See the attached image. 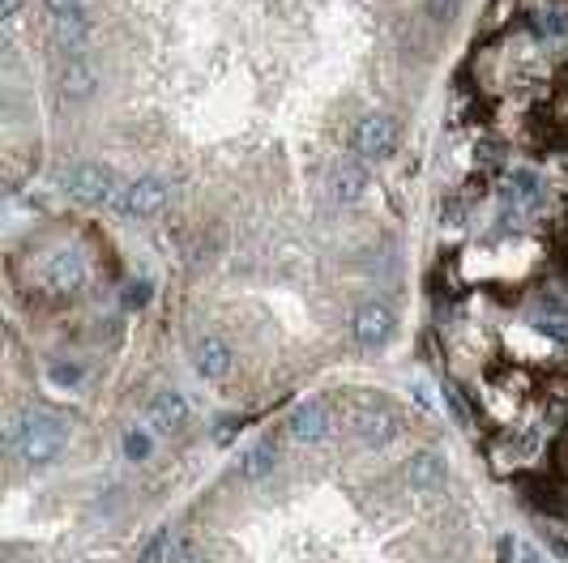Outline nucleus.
<instances>
[{
	"label": "nucleus",
	"instance_id": "f257e3e1",
	"mask_svg": "<svg viewBox=\"0 0 568 563\" xmlns=\"http://www.w3.org/2000/svg\"><path fill=\"white\" fill-rule=\"evenodd\" d=\"M64 440H69V423L56 418V414H43V410H18L4 427V444L30 466L56 461Z\"/></svg>",
	"mask_w": 568,
	"mask_h": 563
},
{
	"label": "nucleus",
	"instance_id": "f03ea898",
	"mask_svg": "<svg viewBox=\"0 0 568 563\" xmlns=\"http://www.w3.org/2000/svg\"><path fill=\"white\" fill-rule=\"evenodd\" d=\"M64 188L78 205H116V179L103 162H78L73 171L64 175Z\"/></svg>",
	"mask_w": 568,
	"mask_h": 563
},
{
	"label": "nucleus",
	"instance_id": "7ed1b4c3",
	"mask_svg": "<svg viewBox=\"0 0 568 563\" xmlns=\"http://www.w3.org/2000/svg\"><path fill=\"white\" fill-rule=\"evenodd\" d=\"M167 205H171V184H167V179H155V175L133 179V184L116 196L120 218H158Z\"/></svg>",
	"mask_w": 568,
	"mask_h": 563
},
{
	"label": "nucleus",
	"instance_id": "20e7f679",
	"mask_svg": "<svg viewBox=\"0 0 568 563\" xmlns=\"http://www.w3.org/2000/svg\"><path fill=\"white\" fill-rule=\"evenodd\" d=\"M397 150V120L385 112H372L355 124V154L363 162H385Z\"/></svg>",
	"mask_w": 568,
	"mask_h": 563
},
{
	"label": "nucleus",
	"instance_id": "39448f33",
	"mask_svg": "<svg viewBox=\"0 0 568 563\" xmlns=\"http://www.w3.org/2000/svg\"><path fill=\"white\" fill-rule=\"evenodd\" d=\"M43 286L56 294H78L86 286V256L78 248H56L43 261Z\"/></svg>",
	"mask_w": 568,
	"mask_h": 563
},
{
	"label": "nucleus",
	"instance_id": "423d86ee",
	"mask_svg": "<svg viewBox=\"0 0 568 563\" xmlns=\"http://www.w3.org/2000/svg\"><path fill=\"white\" fill-rule=\"evenodd\" d=\"M393 329H397V316H393L389 303H363V308L355 311V342L368 350H380L385 342L393 337Z\"/></svg>",
	"mask_w": 568,
	"mask_h": 563
},
{
	"label": "nucleus",
	"instance_id": "0eeeda50",
	"mask_svg": "<svg viewBox=\"0 0 568 563\" xmlns=\"http://www.w3.org/2000/svg\"><path fill=\"white\" fill-rule=\"evenodd\" d=\"M402 478H406L411 491H436V486H445V478H449V466H445V457H440V452L423 448V452H414L411 461H406Z\"/></svg>",
	"mask_w": 568,
	"mask_h": 563
},
{
	"label": "nucleus",
	"instance_id": "6e6552de",
	"mask_svg": "<svg viewBox=\"0 0 568 563\" xmlns=\"http://www.w3.org/2000/svg\"><path fill=\"white\" fill-rule=\"evenodd\" d=\"M98 86V69L90 56H69V64L60 69V95L69 98V103H86V98L95 95Z\"/></svg>",
	"mask_w": 568,
	"mask_h": 563
},
{
	"label": "nucleus",
	"instance_id": "1a4fd4ad",
	"mask_svg": "<svg viewBox=\"0 0 568 563\" xmlns=\"http://www.w3.org/2000/svg\"><path fill=\"white\" fill-rule=\"evenodd\" d=\"M150 423H155V431H163V435H176V431L188 427V397L176 389H163L150 402Z\"/></svg>",
	"mask_w": 568,
	"mask_h": 563
},
{
	"label": "nucleus",
	"instance_id": "9d476101",
	"mask_svg": "<svg viewBox=\"0 0 568 563\" xmlns=\"http://www.w3.org/2000/svg\"><path fill=\"white\" fill-rule=\"evenodd\" d=\"M287 427H291V435L299 444H316V440H325V431H330V410H325V402H304V406L291 410Z\"/></svg>",
	"mask_w": 568,
	"mask_h": 563
},
{
	"label": "nucleus",
	"instance_id": "9b49d317",
	"mask_svg": "<svg viewBox=\"0 0 568 563\" xmlns=\"http://www.w3.org/2000/svg\"><path fill=\"white\" fill-rule=\"evenodd\" d=\"M193 359H196V371H201L205 380H222V376L231 371V359H236V354H231V346H227L222 337H201Z\"/></svg>",
	"mask_w": 568,
	"mask_h": 563
},
{
	"label": "nucleus",
	"instance_id": "f8f14e48",
	"mask_svg": "<svg viewBox=\"0 0 568 563\" xmlns=\"http://www.w3.org/2000/svg\"><path fill=\"white\" fill-rule=\"evenodd\" d=\"M355 435L368 448H385L397 435V423H393V414H385V410H363L355 418Z\"/></svg>",
	"mask_w": 568,
	"mask_h": 563
},
{
	"label": "nucleus",
	"instance_id": "ddd939ff",
	"mask_svg": "<svg viewBox=\"0 0 568 563\" xmlns=\"http://www.w3.org/2000/svg\"><path fill=\"white\" fill-rule=\"evenodd\" d=\"M333 201H355V196H363L368 188V171H363V162H355V158H342L338 167H333Z\"/></svg>",
	"mask_w": 568,
	"mask_h": 563
},
{
	"label": "nucleus",
	"instance_id": "4468645a",
	"mask_svg": "<svg viewBox=\"0 0 568 563\" xmlns=\"http://www.w3.org/2000/svg\"><path fill=\"white\" fill-rule=\"evenodd\" d=\"M278 466V452L274 444H253L244 457H239V478H248V483H261V478H270Z\"/></svg>",
	"mask_w": 568,
	"mask_h": 563
},
{
	"label": "nucleus",
	"instance_id": "2eb2a0df",
	"mask_svg": "<svg viewBox=\"0 0 568 563\" xmlns=\"http://www.w3.org/2000/svg\"><path fill=\"white\" fill-rule=\"evenodd\" d=\"M167 551H171V534H167V529H158L155 538L146 542V551L138 555V563H167Z\"/></svg>",
	"mask_w": 568,
	"mask_h": 563
},
{
	"label": "nucleus",
	"instance_id": "dca6fc26",
	"mask_svg": "<svg viewBox=\"0 0 568 563\" xmlns=\"http://www.w3.org/2000/svg\"><path fill=\"white\" fill-rule=\"evenodd\" d=\"M534 329L543 333V337H551V342L568 346V316H539V320H534Z\"/></svg>",
	"mask_w": 568,
	"mask_h": 563
},
{
	"label": "nucleus",
	"instance_id": "f3484780",
	"mask_svg": "<svg viewBox=\"0 0 568 563\" xmlns=\"http://www.w3.org/2000/svg\"><path fill=\"white\" fill-rule=\"evenodd\" d=\"M124 457L129 461H150V431H129L124 435Z\"/></svg>",
	"mask_w": 568,
	"mask_h": 563
},
{
	"label": "nucleus",
	"instance_id": "a211bd4d",
	"mask_svg": "<svg viewBox=\"0 0 568 563\" xmlns=\"http://www.w3.org/2000/svg\"><path fill=\"white\" fill-rule=\"evenodd\" d=\"M539 30H543L547 39H564V35H568V13H564V9H547L543 21H539Z\"/></svg>",
	"mask_w": 568,
	"mask_h": 563
},
{
	"label": "nucleus",
	"instance_id": "6ab92c4d",
	"mask_svg": "<svg viewBox=\"0 0 568 563\" xmlns=\"http://www.w3.org/2000/svg\"><path fill=\"white\" fill-rule=\"evenodd\" d=\"M513 196H522V201H534L539 196V175H530V171H517L513 175Z\"/></svg>",
	"mask_w": 568,
	"mask_h": 563
},
{
	"label": "nucleus",
	"instance_id": "aec40b11",
	"mask_svg": "<svg viewBox=\"0 0 568 563\" xmlns=\"http://www.w3.org/2000/svg\"><path fill=\"white\" fill-rule=\"evenodd\" d=\"M47 376H52L56 385H64V389H73V385L81 380V368H78V363H52V368H47Z\"/></svg>",
	"mask_w": 568,
	"mask_h": 563
},
{
	"label": "nucleus",
	"instance_id": "412c9836",
	"mask_svg": "<svg viewBox=\"0 0 568 563\" xmlns=\"http://www.w3.org/2000/svg\"><path fill=\"white\" fill-rule=\"evenodd\" d=\"M47 4V18H73V13H86V0H43Z\"/></svg>",
	"mask_w": 568,
	"mask_h": 563
},
{
	"label": "nucleus",
	"instance_id": "4be33fe9",
	"mask_svg": "<svg viewBox=\"0 0 568 563\" xmlns=\"http://www.w3.org/2000/svg\"><path fill=\"white\" fill-rule=\"evenodd\" d=\"M457 9H462V0H428V13L436 21H453L457 18Z\"/></svg>",
	"mask_w": 568,
	"mask_h": 563
},
{
	"label": "nucleus",
	"instance_id": "5701e85b",
	"mask_svg": "<svg viewBox=\"0 0 568 563\" xmlns=\"http://www.w3.org/2000/svg\"><path fill=\"white\" fill-rule=\"evenodd\" d=\"M445 406L453 410V418H457V423H462V427H466V423H471V410H466V402H462V397H457V389H453V385H445Z\"/></svg>",
	"mask_w": 568,
	"mask_h": 563
},
{
	"label": "nucleus",
	"instance_id": "b1692460",
	"mask_svg": "<svg viewBox=\"0 0 568 563\" xmlns=\"http://www.w3.org/2000/svg\"><path fill=\"white\" fill-rule=\"evenodd\" d=\"M146 299H150V286H146V282H138V286H129V291H124V303H129V308H141Z\"/></svg>",
	"mask_w": 568,
	"mask_h": 563
},
{
	"label": "nucleus",
	"instance_id": "393cba45",
	"mask_svg": "<svg viewBox=\"0 0 568 563\" xmlns=\"http://www.w3.org/2000/svg\"><path fill=\"white\" fill-rule=\"evenodd\" d=\"M0 13H4V21H13V13H18V0H0Z\"/></svg>",
	"mask_w": 568,
	"mask_h": 563
}]
</instances>
